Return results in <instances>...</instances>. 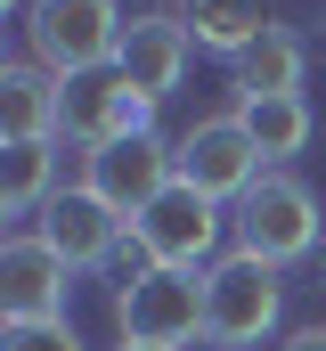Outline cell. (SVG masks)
Instances as JSON below:
<instances>
[{
  "mask_svg": "<svg viewBox=\"0 0 326 351\" xmlns=\"http://www.w3.org/2000/svg\"><path fill=\"white\" fill-rule=\"evenodd\" d=\"M277 319H286V286H277V269H269V262L229 254V262L204 269V343L253 351V343L277 335Z\"/></svg>",
  "mask_w": 326,
  "mask_h": 351,
  "instance_id": "2",
  "label": "cell"
},
{
  "mask_svg": "<svg viewBox=\"0 0 326 351\" xmlns=\"http://www.w3.org/2000/svg\"><path fill=\"white\" fill-rule=\"evenodd\" d=\"M82 180H90L123 221H139L163 188L179 180V164H171V147H163L155 131H123V139H106V147H90V156H82Z\"/></svg>",
  "mask_w": 326,
  "mask_h": 351,
  "instance_id": "8",
  "label": "cell"
},
{
  "mask_svg": "<svg viewBox=\"0 0 326 351\" xmlns=\"http://www.w3.org/2000/svg\"><path fill=\"white\" fill-rule=\"evenodd\" d=\"M131 245H139V262H155V269H204L212 245H221V204L204 188L171 180L155 204L131 221Z\"/></svg>",
  "mask_w": 326,
  "mask_h": 351,
  "instance_id": "5",
  "label": "cell"
},
{
  "mask_svg": "<svg viewBox=\"0 0 326 351\" xmlns=\"http://www.w3.org/2000/svg\"><path fill=\"white\" fill-rule=\"evenodd\" d=\"M188 49H196L188 16H131V25H123V49H114V74H123V82L155 106V98H171V90H179Z\"/></svg>",
  "mask_w": 326,
  "mask_h": 351,
  "instance_id": "11",
  "label": "cell"
},
{
  "mask_svg": "<svg viewBox=\"0 0 326 351\" xmlns=\"http://www.w3.org/2000/svg\"><path fill=\"white\" fill-rule=\"evenodd\" d=\"M114 327H123V343L188 351L196 335H204V269H155V262H139L131 286L114 294Z\"/></svg>",
  "mask_w": 326,
  "mask_h": 351,
  "instance_id": "3",
  "label": "cell"
},
{
  "mask_svg": "<svg viewBox=\"0 0 326 351\" xmlns=\"http://www.w3.org/2000/svg\"><path fill=\"white\" fill-rule=\"evenodd\" d=\"M286 351H326V327H302V335H286Z\"/></svg>",
  "mask_w": 326,
  "mask_h": 351,
  "instance_id": "18",
  "label": "cell"
},
{
  "mask_svg": "<svg viewBox=\"0 0 326 351\" xmlns=\"http://www.w3.org/2000/svg\"><path fill=\"white\" fill-rule=\"evenodd\" d=\"M237 254L286 269L302 254H318V196L294 172H261V188L237 204Z\"/></svg>",
  "mask_w": 326,
  "mask_h": 351,
  "instance_id": "4",
  "label": "cell"
},
{
  "mask_svg": "<svg viewBox=\"0 0 326 351\" xmlns=\"http://www.w3.org/2000/svg\"><path fill=\"white\" fill-rule=\"evenodd\" d=\"M237 123H244V139H253L269 164L310 147V106H302V90H277V98H237Z\"/></svg>",
  "mask_w": 326,
  "mask_h": 351,
  "instance_id": "15",
  "label": "cell"
},
{
  "mask_svg": "<svg viewBox=\"0 0 326 351\" xmlns=\"http://www.w3.org/2000/svg\"><path fill=\"white\" fill-rule=\"evenodd\" d=\"M147 114H155V106H147L139 90H131L114 66H106V74H82V82H66L58 139H74L82 156H90V147H106V139H123V131H155Z\"/></svg>",
  "mask_w": 326,
  "mask_h": 351,
  "instance_id": "9",
  "label": "cell"
},
{
  "mask_svg": "<svg viewBox=\"0 0 326 351\" xmlns=\"http://www.w3.org/2000/svg\"><path fill=\"white\" fill-rule=\"evenodd\" d=\"M58 106H66V82L49 66H8L0 74V139H58Z\"/></svg>",
  "mask_w": 326,
  "mask_h": 351,
  "instance_id": "12",
  "label": "cell"
},
{
  "mask_svg": "<svg viewBox=\"0 0 326 351\" xmlns=\"http://www.w3.org/2000/svg\"><path fill=\"white\" fill-rule=\"evenodd\" d=\"M171 164H179V180H188V188H204L212 204H244V196L261 188V172H269V156L244 139V123H237V114H212V123L179 131Z\"/></svg>",
  "mask_w": 326,
  "mask_h": 351,
  "instance_id": "6",
  "label": "cell"
},
{
  "mask_svg": "<svg viewBox=\"0 0 326 351\" xmlns=\"http://www.w3.org/2000/svg\"><path fill=\"white\" fill-rule=\"evenodd\" d=\"M269 25H277L269 0H188V33H196V49H212V58H244Z\"/></svg>",
  "mask_w": 326,
  "mask_h": 351,
  "instance_id": "13",
  "label": "cell"
},
{
  "mask_svg": "<svg viewBox=\"0 0 326 351\" xmlns=\"http://www.w3.org/2000/svg\"><path fill=\"white\" fill-rule=\"evenodd\" d=\"M25 41H33V66H49L58 82L106 74L114 49H123V8L114 0H33Z\"/></svg>",
  "mask_w": 326,
  "mask_h": 351,
  "instance_id": "1",
  "label": "cell"
},
{
  "mask_svg": "<svg viewBox=\"0 0 326 351\" xmlns=\"http://www.w3.org/2000/svg\"><path fill=\"white\" fill-rule=\"evenodd\" d=\"M0 8H33V0H0Z\"/></svg>",
  "mask_w": 326,
  "mask_h": 351,
  "instance_id": "19",
  "label": "cell"
},
{
  "mask_svg": "<svg viewBox=\"0 0 326 351\" xmlns=\"http://www.w3.org/2000/svg\"><path fill=\"white\" fill-rule=\"evenodd\" d=\"M123 351H155V343H123Z\"/></svg>",
  "mask_w": 326,
  "mask_h": 351,
  "instance_id": "20",
  "label": "cell"
},
{
  "mask_svg": "<svg viewBox=\"0 0 326 351\" xmlns=\"http://www.w3.org/2000/svg\"><path fill=\"white\" fill-rule=\"evenodd\" d=\"M58 196V139H8L0 147V213H41Z\"/></svg>",
  "mask_w": 326,
  "mask_h": 351,
  "instance_id": "14",
  "label": "cell"
},
{
  "mask_svg": "<svg viewBox=\"0 0 326 351\" xmlns=\"http://www.w3.org/2000/svg\"><path fill=\"white\" fill-rule=\"evenodd\" d=\"M277 90H302V41L286 25H269L237 58V98H277Z\"/></svg>",
  "mask_w": 326,
  "mask_h": 351,
  "instance_id": "16",
  "label": "cell"
},
{
  "mask_svg": "<svg viewBox=\"0 0 326 351\" xmlns=\"http://www.w3.org/2000/svg\"><path fill=\"white\" fill-rule=\"evenodd\" d=\"M0 351H82V335L66 327V319H49V327H8Z\"/></svg>",
  "mask_w": 326,
  "mask_h": 351,
  "instance_id": "17",
  "label": "cell"
},
{
  "mask_svg": "<svg viewBox=\"0 0 326 351\" xmlns=\"http://www.w3.org/2000/svg\"><path fill=\"white\" fill-rule=\"evenodd\" d=\"M74 262L41 237V229H16L8 245H0V319L8 327H49V319H66V286Z\"/></svg>",
  "mask_w": 326,
  "mask_h": 351,
  "instance_id": "7",
  "label": "cell"
},
{
  "mask_svg": "<svg viewBox=\"0 0 326 351\" xmlns=\"http://www.w3.org/2000/svg\"><path fill=\"white\" fill-rule=\"evenodd\" d=\"M123 213L90 188V180H74V188H58L49 204H41V237L66 254L74 269H98V262H114V245H123Z\"/></svg>",
  "mask_w": 326,
  "mask_h": 351,
  "instance_id": "10",
  "label": "cell"
}]
</instances>
